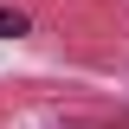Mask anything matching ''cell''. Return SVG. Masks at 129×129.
Wrapping results in <instances>:
<instances>
[{
	"label": "cell",
	"instance_id": "1",
	"mask_svg": "<svg viewBox=\"0 0 129 129\" xmlns=\"http://www.w3.org/2000/svg\"><path fill=\"white\" fill-rule=\"evenodd\" d=\"M0 39H26V13H13V7H0Z\"/></svg>",
	"mask_w": 129,
	"mask_h": 129
}]
</instances>
